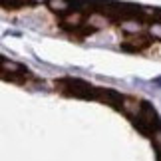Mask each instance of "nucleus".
<instances>
[{
    "mask_svg": "<svg viewBox=\"0 0 161 161\" xmlns=\"http://www.w3.org/2000/svg\"><path fill=\"white\" fill-rule=\"evenodd\" d=\"M147 46H151V38H147L143 34H129L127 38L121 42V48L123 50H129V52H141V50H145Z\"/></svg>",
    "mask_w": 161,
    "mask_h": 161,
    "instance_id": "1",
    "label": "nucleus"
},
{
    "mask_svg": "<svg viewBox=\"0 0 161 161\" xmlns=\"http://www.w3.org/2000/svg\"><path fill=\"white\" fill-rule=\"evenodd\" d=\"M127 115L131 117H137L139 115V109H141V102L137 100V97H129V96H123L121 97V108Z\"/></svg>",
    "mask_w": 161,
    "mask_h": 161,
    "instance_id": "2",
    "label": "nucleus"
},
{
    "mask_svg": "<svg viewBox=\"0 0 161 161\" xmlns=\"http://www.w3.org/2000/svg\"><path fill=\"white\" fill-rule=\"evenodd\" d=\"M50 8L54 12H68L70 4H68V0H50Z\"/></svg>",
    "mask_w": 161,
    "mask_h": 161,
    "instance_id": "3",
    "label": "nucleus"
}]
</instances>
